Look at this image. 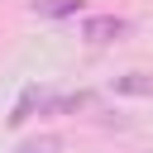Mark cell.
Instances as JSON below:
<instances>
[{
	"label": "cell",
	"instance_id": "obj_1",
	"mask_svg": "<svg viewBox=\"0 0 153 153\" xmlns=\"http://www.w3.org/2000/svg\"><path fill=\"white\" fill-rule=\"evenodd\" d=\"M129 33V19H120V14H86L81 19V38L86 43H115V38H124Z\"/></svg>",
	"mask_w": 153,
	"mask_h": 153
},
{
	"label": "cell",
	"instance_id": "obj_4",
	"mask_svg": "<svg viewBox=\"0 0 153 153\" xmlns=\"http://www.w3.org/2000/svg\"><path fill=\"white\" fill-rule=\"evenodd\" d=\"M57 148V139H33V143H24V153H53Z\"/></svg>",
	"mask_w": 153,
	"mask_h": 153
},
{
	"label": "cell",
	"instance_id": "obj_3",
	"mask_svg": "<svg viewBox=\"0 0 153 153\" xmlns=\"http://www.w3.org/2000/svg\"><path fill=\"white\" fill-rule=\"evenodd\" d=\"M81 10V0H38L33 5V14H48V19H62V14H76Z\"/></svg>",
	"mask_w": 153,
	"mask_h": 153
},
{
	"label": "cell",
	"instance_id": "obj_2",
	"mask_svg": "<svg viewBox=\"0 0 153 153\" xmlns=\"http://www.w3.org/2000/svg\"><path fill=\"white\" fill-rule=\"evenodd\" d=\"M115 96H153V76L148 72H124V76H115Z\"/></svg>",
	"mask_w": 153,
	"mask_h": 153
}]
</instances>
